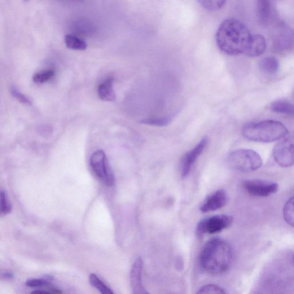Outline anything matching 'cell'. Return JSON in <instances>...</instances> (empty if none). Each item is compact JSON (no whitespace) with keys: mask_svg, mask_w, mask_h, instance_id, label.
I'll list each match as a JSON object with an SVG mask.
<instances>
[{"mask_svg":"<svg viewBox=\"0 0 294 294\" xmlns=\"http://www.w3.org/2000/svg\"><path fill=\"white\" fill-rule=\"evenodd\" d=\"M252 35L240 20L230 18L223 20L218 27L216 41L219 49L229 55L245 54Z\"/></svg>","mask_w":294,"mask_h":294,"instance_id":"1","label":"cell"},{"mask_svg":"<svg viewBox=\"0 0 294 294\" xmlns=\"http://www.w3.org/2000/svg\"><path fill=\"white\" fill-rule=\"evenodd\" d=\"M234 251L229 243L221 239H213L202 250L200 263L202 269L211 275H220L230 269Z\"/></svg>","mask_w":294,"mask_h":294,"instance_id":"2","label":"cell"},{"mask_svg":"<svg viewBox=\"0 0 294 294\" xmlns=\"http://www.w3.org/2000/svg\"><path fill=\"white\" fill-rule=\"evenodd\" d=\"M288 133V130L284 125L274 120L251 122L245 125L243 129V134L245 138L262 143L275 142Z\"/></svg>","mask_w":294,"mask_h":294,"instance_id":"3","label":"cell"},{"mask_svg":"<svg viewBox=\"0 0 294 294\" xmlns=\"http://www.w3.org/2000/svg\"><path fill=\"white\" fill-rule=\"evenodd\" d=\"M227 163L232 169L240 172L250 173L260 169L263 161L256 151L241 149L230 153Z\"/></svg>","mask_w":294,"mask_h":294,"instance_id":"4","label":"cell"},{"mask_svg":"<svg viewBox=\"0 0 294 294\" xmlns=\"http://www.w3.org/2000/svg\"><path fill=\"white\" fill-rule=\"evenodd\" d=\"M90 166L96 176L104 185L109 187L115 185V176L104 151L98 150L92 154Z\"/></svg>","mask_w":294,"mask_h":294,"instance_id":"5","label":"cell"},{"mask_svg":"<svg viewBox=\"0 0 294 294\" xmlns=\"http://www.w3.org/2000/svg\"><path fill=\"white\" fill-rule=\"evenodd\" d=\"M273 156L276 163L283 168L293 165V138L290 134L279 139L274 148Z\"/></svg>","mask_w":294,"mask_h":294,"instance_id":"6","label":"cell"},{"mask_svg":"<svg viewBox=\"0 0 294 294\" xmlns=\"http://www.w3.org/2000/svg\"><path fill=\"white\" fill-rule=\"evenodd\" d=\"M233 218L226 214L217 215L201 220L196 227V234L202 236L205 234H215L230 227Z\"/></svg>","mask_w":294,"mask_h":294,"instance_id":"7","label":"cell"},{"mask_svg":"<svg viewBox=\"0 0 294 294\" xmlns=\"http://www.w3.org/2000/svg\"><path fill=\"white\" fill-rule=\"evenodd\" d=\"M243 185L248 194L257 197L270 196L275 194L279 189L277 183L262 180H248L245 181Z\"/></svg>","mask_w":294,"mask_h":294,"instance_id":"8","label":"cell"},{"mask_svg":"<svg viewBox=\"0 0 294 294\" xmlns=\"http://www.w3.org/2000/svg\"><path fill=\"white\" fill-rule=\"evenodd\" d=\"M209 139L205 137L201 142L189 152H188L184 156L181 165V176L182 178H186L190 174L192 168L199 157L204 152L206 146H208Z\"/></svg>","mask_w":294,"mask_h":294,"instance_id":"9","label":"cell"},{"mask_svg":"<svg viewBox=\"0 0 294 294\" xmlns=\"http://www.w3.org/2000/svg\"><path fill=\"white\" fill-rule=\"evenodd\" d=\"M228 195L225 190H218L209 195L200 207L201 212L204 213L216 211L226 205Z\"/></svg>","mask_w":294,"mask_h":294,"instance_id":"10","label":"cell"},{"mask_svg":"<svg viewBox=\"0 0 294 294\" xmlns=\"http://www.w3.org/2000/svg\"><path fill=\"white\" fill-rule=\"evenodd\" d=\"M143 263L141 258L139 257L134 263L130 270V282L133 293L144 294L147 292L145 289L142 282V271Z\"/></svg>","mask_w":294,"mask_h":294,"instance_id":"11","label":"cell"},{"mask_svg":"<svg viewBox=\"0 0 294 294\" xmlns=\"http://www.w3.org/2000/svg\"><path fill=\"white\" fill-rule=\"evenodd\" d=\"M267 43L264 37L261 35H252L245 55L249 57L260 56L265 52Z\"/></svg>","mask_w":294,"mask_h":294,"instance_id":"12","label":"cell"},{"mask_svg":"<svg viewBox=\"0 0 294 294\" xmlns=\"http://www.w3.org/2000/svg\"><path fill=\"white\" fill-rule=\"evenodd\" d=\"M273 0H257V15L261 23H269L273 16Z\"/></svg>","mask_w":294,"mask_h":294,"instance_id":"13","label":"cell"},{"mask_svg":"<svg viewBox=\"0 0 294 294\" xmlns=\"http://www.w3.org/2000/svg\"><path fill=\"white\" fill-rule=\"evenodd\" d=\"M280 34L274 41V50L275 52H282L287 50L291 45L290 32L285 26L280 29Z\"/></svg>","mask_w":294,"mask_h":294,"instance_id":"14","label":"cell"},{"mask_svg":"<svg viewBox=\"0 0 294 294\" xmlns=\"http://www.w3.org/2000/svg\"><path fill=\"white\" fill-rule=\"evenodd\" d=\"M98 93L100 98L105 102H113L116 100V95L113 90V79L107 78L99 86Z\"/></svg>","mask_w":294,"mask_h":294,"instance_id":"15","label":"cell"},{"mask_svg":"<svg viewBox=\"0 0 294 294\" xmlns=\"http://www.w3.org/2000/svg\"><path fill=\"white\" fill-rule=\"evenodd\" d=\"M258 67L263 73L274 74L279 70V63L278 60L275 57L267 56L260 60Z\"/></svg>","mask_w":294,"mask_h":294,"instance_id":"16","label":"cell"},{"mask_svg":"<svg viewBox=\"0 0 294 294\" xmlns=\"http://www.w3.org/2000/svg\"><path fill=\"white\" fill-rule=\"evenodd\" d=\"M270 109L272 111L282 114H286L288 115H293L294 107L292 104L285 100H278L271 105Z\"/></svg>","mask_w":294,"mask_h":294,"instance_id":"17","label":"cell"},{"mask_svg":"<svg viewBox=\"0 0 294 294\" xmlns=\"http://www.w3.org/2000/svg\"><path fill=\"white\" fill-rule=\"evenodd\" d=\"M64 42L67 47L70 50L83 51L87 48L86 42L74 35H66Z\"/></svg>","mask_w":294,"mask_h":294,"instance_id":"18","label":"cell"},{"mask_svg":"<svg viewBox=\"0 0 294 294\" xmlns=\"http://www.w3.org/2000/svg\"><path fill=\"white\" fill-rule=\"evenodd\" d=\"M89 282L91 286L97 289L103 294H113V292L97 276L94 274L89 275Z\"/></svg>","mask_w":294,"mask_h":294,"instance_id":"19","label":"cell"},{"mask_svg":"<svg viewBox=\"0 0 294 294\" xmlns=\"http://www.w3.org/2000/svg\"><path fill=\"white\" fill-rule=\"evenodd\" d=\"M202 7L210 11H217L225 5L226 0H198Z\"/></svg>","mask_w":294,"mask_h":294,"instance_id":"20","label":"cell"},{"mask_svg":"<svg viewBox=\"0 0 294 294\" xmlns=\"http://www.w3.org/2000/svg\"><path fill=\"white\" fill-rule=\"evenodd\" d=\"M283 216L284 220L289 225L293 226L294 222V210H293V197H291L285 204L283 208Z\"/></svg>","mask_w":294,"mask_h":294,"instance_id":"21","label":"cell"},{"mask_svg":"<svg viewBox=\"0 0 294 294\" xmlns=\"http://www.w3.org/2000/svg\"><path fill=\"white\" fill-rule=\"evenodd\" d=\"M55 72L53 70L49 69L45 70L35 74L33 77V80L35 82L38 83H45L51 80L54 76Z\"/></svg>","mask_w":294,"mask_h":294,"instance_id":"22","label":"cell"},{"mask_svg":"<svg viewBox=\"0 0 294 294\" xmlns=\"http://www.w3.org/2000/svg\"><path fill=\"white\" fill-rule=\"evenodd\" d=\"M172 121V118L170 117H162V118H150V119H146L142 121V123L147 125L157 126H165L168 125Z\"/></svg>","mask_w":294,"mask_h":294,"instance_id":"23","label":"cell"},{"mask_svg":"<svg viewBox=\"0 0 294 294\" xmlns=\"http://www.w3.org/2000/svg\"><path fill=\"white\" fill-rule=\"evenodd\" d=\"M197 293H214V294H222L226 293L224 288H222L215 284H206L205 286L202 287Z\"/></svg>","mask_w":294,"mask_h":294,"instance_id":"24","label":"cell"},{"mask_svg":"<svg viewBox=\"0 0 294 294\" xmlns=\"http://www.w3.org/2000/svg\"><path fill=\"white\" fill-rule=\"evenodd\" d=\"M12 210V206L7 199L6 192L0 191V215L7 214Z\"/></svg>","mask_w":294,"mask_h":294,"instance_id":"25","label":"cell"},{"mask_svg":"<svg viewBox=\"0 0 294 294\" xmlns=\"http://www.w3.org/2000/svg\"><path fill=\"white\" fill-rule=\"evenodd\" d=\"M50 279H30L27 280L26 286L30 287H41L50 286Z\"/></svg>","mask_w":294,"mask_h":294,"instance_id":"26","label":"cell"},{"mask_svg":"<svg viewBox=\"0 0 294 294\" xmlns=\"http://www.w3.org/2000/svg\"><path fill=\"white\" fill-rule=\"evenodd\" d=\"M76 30H77L79 34H87L89 35H90L91 32H93L91 25L89 22H87L86 20L79 21L77 25H76Z\"/></svg>","mask_w":294,"mask_h":294,"instance_id":"27","label":"cell"},{"mask_svg":"<svg viewBox=\"0 0 294 294\" xmlns=\"http://www.w3.org/2000/svg\"><path fill=\"white\" fill-rule=\"evenodd\" d=\"M11 93L14 97L19 100L20 102L25 104H30L29 100L14 87L11 89Z\"/></svg>","mask_w":294,"mask_h":294,"instance_id":"28","label":"cell"},{"mask_svg":"<svg viewBox=\"0 0 294 294\" xmlns=\"http://www.w3.org/2000/svg\"><path fill=\"white\" fill-rule=\"evenodd\" d=\"M5 277L10 279L13 277V275L11 274H7L5 275Z\"/></svg>","mask_w":294,"mask_h":294,"instance_id":"29","label":"cell"},{"mask_svg":"<svg viewBox=\"0 0 294 294\" xmlns=\"http://www.w3.org/2000/svg\"><path fill=\"white\" fill-rule=\"evenodd\" d=\"M25 1H29V0H25Z\"/></svg>","mask_w":294,"mask_h":294,"instance_id":"30","label":"cell"}]
</instances>
